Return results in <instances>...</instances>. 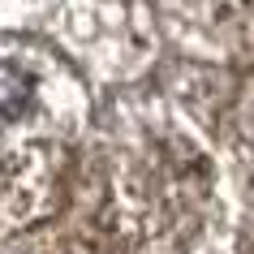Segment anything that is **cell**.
Here are the masks:
<instances>
[{
	"label": "cell",
	"mask_w": 254,
	"mask_h": 254,
	"mask_svg": "<svg viewBox=\"0 0 254 254\" xmlns=\"http://www.w3.org/2000/svg\"><path fill=\"white\" fill-rule=\"evenodd\" d=\"M39 82L22 61H0V129H13L30 117Z\"/></svg>",
	"instance_id": "obj_1"
}]
</instances>
